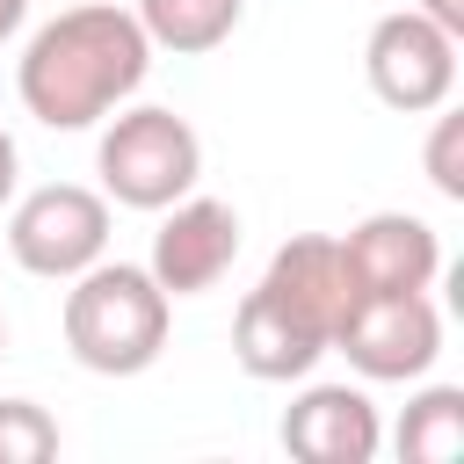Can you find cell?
I'll list each match as a JSON object with an SVG mask.
<instances>
[{
    "label": "cell",
    "mask_w": 464,
    "mask_h": 464,
    "mask_svg": "<svg viewBox=\"0 0 464 464\" xmlns=\"http://www.w3.org/2000/svg\"><path fill=\"white\" fill-rule=\"evenodd\" d=\"M130 14H138V29H145L152 51L203 58V51H218L239 29L246 0H130Z\"/></svg>",
    "instance_id": "12"
},
{
    "label": "cell",
    "mask_w": 464,
    "mask_h": 464,
    "mask_svg": "<svg viewBox=\"0 0 464 464\" xmlns=\"http://www.w3.org/2000/svg\"><path fill=\"white\" fill-rule=\"evenodd\" d=\"M167 319H174V297L152 283L145 261H109L102 254L65 290V348L94 377H138V370H152L160 348H167Z\"/></svg>",
    "instance_id": "2"
},
{
    "label": "cell",
    "mask_w": 464,
    "mask_h": 464,
    "mask_svg": "<svg viewBox=\"0 0 464 464\" xmlns=\"http://www.w3.org/2000/svg\"><path fill=\"white\" fill-rule=\"evenodd\" d=\"M0 355H7V319H0Z\"/></svg>",
    "instance_id": "19"
},
{
    "label": "cell",
    "mask_w": 464,
    "mask_h": 464,
    "mask_svg": "<svg viewBox=\"0 0 464 464\" xmlns=\"http://www.w3.org/2000/svg\"><path fill=\"white\" fill-rule=\"evenodd\" d=\"M261 290H276L297 319H312V326L326 334V348H334L341 319H348L355 297H362L355 276H348V261H341V239H334V232H297V239H283V246L268 254Z\"/></svg>",
    "instance_id": "10"
},
{
    "label": "cell",
    "mask_w": 464,
    "mask_h": 464,
    "mask_svg": "<svg viewBox=\"0 0 464 464\" xmlns=\"http://www.w3.org/2000/svg\"><path fill=\"white\" fill-rule=\"evenodd\" d=\"M232 261H239V210L232 203H218V196H181V203H167V218H160V232H152V283L167 290V297H203V290H218L225 276H232Z\"/></svg>",
    "instance_id": "7"
},
{
    "label": "cell",
    "mask_w": 464,
    "mask_h": 464,
    "mask_svg": "<svg viewBox=\"0 0 464 464\" xmlns=\"http://www.w3.org/2000/svg\"><path fill=\"white\" fill-rule=\"evenodd\" d=\"M283 450L297 464H370L384 450V420L362 384H304L283 406Z\"/></svg>",
    "instance_id": "9"
},
{
    "label": "cell",
    "mask_w": 464,
    "mask_h": 464,
    "mask_svg": "<svg viewBox=\"0 0 464 464\" xmlns=\"http://www.w3.org/2000/svg\"><path fill=\"white\" fill-rule=\"evenodd\" d=\"M14 181H22V152H14V138L0 130V203H14Z\"/></svg>",
    "instance_id": "17"
},
{
    "label": "cell",
    "mask_w": 464,
    "mask_h": 464,
    "mask_svg": "<svg viewBox=\"0 0 464 464\" xmlns=\"http://www.w3.org/2000/svg\"><path fill=\"white\" fill-rule=\"evenodd\" d=\"M58 457V420L36 399H0V464H44Z\"/></svg>",
    "instance_id": "14"
},
{
    "label": "cell",
    "mask_w": 464,
    "mask_h": 464,
    "mask_svg": "<svg viewBox=\"0 0 464 464\" xmlns=\"http://www.w3.org/2000/svg\"><path fill=\"white\" fill-rule=\"evenodd\" d=\"M428 116H435V130H428V181L450 203H464V116H450V109H428Z\"/></svg>",
    "instance_id": "15"
},
{
    "label": "cell",
    "mask_w": 464,
    "mask_h": 464,
    "mask_svg": "<svg viewBox=\"0 0 464 464\" xmlns=\"http://www.w3.org/2000/svg\"><path fill=\"white\" fill-rule=\"evenodd\" d=\"M362 72H370V94L399 116H428L457 94V36L435 29L420 7H399L370 29L362 44Z\"/></svg>",
    "instance_id": "5"
},
{
    "label": "cell",
    "mask_w": 464,
    "mask_h": 464,
    "mask_svg": "<svg viewBox=\"0 0 464 464\" xmlns=\"http://www.w3.org/2000/svg\"><path fill=\"white\" fill-rule=\"evenodd\" d=\"M341 261L362 297H399V290H428L442 276V239L413 210H370L362 225H348Z\"/></svg>",
    "instance_id": "8"
},
{
    "label": "cell",
    "mask_w": 464,
    "mask_h": 464,
    "mask_svg": "<svg viewBox=\"0 0 464 464\" xmlns=\"http://www.w3.org/2000/svg\"><path fill=\"white\" fill-rule=\"evenodd\" d=\"M7 254L44 283H72L80 268H94L109 254V196L80 188V181L29 188L7 210Z\"/></svg>",
    "instance_id": "4"
},
{
    "label": "cell",
    "mask_w": 464,
    "mask_h": 464,
    "mask_svg": "<svg viewBox=\"0 0 464 464\" xmlns=\"http://www.w3.org/2000/svg\"><path fill=\"white\" fill-rule=\"evenodd\" d=\"M22 22H29V0H0V44H7Z\"/></svg>",
    "instance_id": "18"
},
{
    "label": "cell",
    "mask_w": 464,
    "mask_h": 464,
    "mask_svg": "<svg viewBox=\"0 0 464 464\" xmlns=\"http://www.w3.org/2000/svg\"><path fill=\"white\" fill-rule=\"evenodd\" d=\"M152 72V44L130 7L80 0L51 14L14 65V94L44 130H94L109 109H123Z\"/></svg>",
    "instance_id": "1"
},
{
    "label": "cell",
    "mask_w": 464,
    "mask_h": 464,
    "mask_svg": "<svg viewBox=\"0 0 464 464\" xmlns=\"http://www.w3.org/2000/svg\"><path fill=\"white\" fill-rule=\"evenodd\" d=\"M232 355H239V370L246 377H261V384H297V377H312V362L326 355V334L312 326V319H297L276 290H246L239 297V319H232Z\"/></svg>",
    "instance_id": "11"
},
{
    "label": "cell",
    "mask_w": 464,
    "mask_h": 464,
    "mask_svg": "<svg viewBox=\"0 0 464 464\" xmlns=\"http://www.w3.org/2000/svg\"><path fill=\"white\" fill-rule=\"evenodd\" d=\"M392 450L406 464H450L464 457V384H420L392 428Z\"/></svg>",
    "instance_id": "13"
},
{
    "label": "cell",
    "mask_w": 464,
    "mask_h": 464,
    "mask_svg": "<svg viewBox=\"0 0 464 464\" xmlns=\"http://www.w3.org/2000/svg\"><path fill=\"white\" fill-rule=\"evenodd\" d=\"M334 348L348 355V370H362L370 384H413L435 370L442 355V312L428 290H399V297H355V312L341 319Z\"/></svg>",
    "instance_id": "6"
},
{
    "label": "cell",
    "mask_w": 464,
    "mask_h": 464,
    "mask_svg": "<svg viewBox=\"0 0 464 464\" xmlns=\"http://www.w3.org/2000/svg\"><path fill=\"white\" fill-rule=\"evenodd\" d=\"M413 7H420V14L435 22V29H450V36L464 44V0H413Z\"/></svg>",
    "instance_id": "16"
},
{
    "label": "cell",
    "mask_w": 464,
    "mask_h": 464,
    "mask_svg": "<svg viewBox=\"0 0 464 464\" xmlns=\"http://www.w3.org/2000/svg\"><path fill=\"white\" fill-rule=\"evenodd\" d=\"M102 145H94V174H102V196L123 203V210H167L196 188L203 174V138L188 116L174 109H152V102H123L102 116Z\"/></svg>",
    "instance_id": "3"
}]
</instances>
